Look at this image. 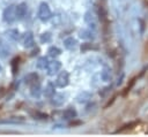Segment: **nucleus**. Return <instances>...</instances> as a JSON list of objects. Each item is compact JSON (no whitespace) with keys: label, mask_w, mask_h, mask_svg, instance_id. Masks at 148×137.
I'll return each mask as SVG.
<instances>
[{"label":"nucleus","mask_w":148,"mask_h":137,"mask_svg":"<svg viewBox=\"0 0 148 137\" xmlns=\"http://www.w3.org/2000/svg\"><path fill=\"white\" fill-rule=\"evenodd\" d=\"M68 83V74L66 71H62L59 76H58V79H57V84L59 86H65L67 85Z\"/></svg>","instance_id":"obj_5"},{"label":"nucleus","mask_w":148,"mask_h":137,"mask_svg":"<svg viewBox=\"0 0 148 137\" xmlns=\"http://www.w3.org/2000/svg\"><path fill=\"white\" fill-rule=\"evenodd\" d=\"M3 21L7 23H13L16 20V14H15V6H9L3 10Z\"/></svg>","instance_id":"obj_1"},{"label":"nucleus","mask_w":148,"mask_h":137,"mask_svg":"<svg viewBox=\"0 0 148 137\" xmlns=\"http://www.w3.org/2000/svg\"><path fill=\"white\" fill-rule=\"evenodd\" d=\"M22 44L24 47H31L34 45V37L30 32H27L22 37Z\"/></svg>","instance_id":"obj_4"},{"label":"nucleus","mask_w":148,"mask_h":137,"mask_svg":"<svg viewBox=\"0 0 148 137\" xmlns=\"http://www.w3.org/2000/svg\"><path fill=\"white\" fill-rule=\"evenodd\" d=\"M0 122H6V123H22L24 122V119H22L21 116H12L7 120H3V121H0Z\"/></svg>","instance_id":"obj_9"},{"label":"nucleus","mask_w":148,"mask_h":137,"mask_svg":"<svg viewBox=\"0 0 148 137\" xmlns=\"http://www.w3.org/2000/svg\"><path fill=\"white\" fill-rule=\"evenodd\" d=\"M15 14L16 18H22L27 14V5L24 2H21L17 6H15Z\"/></svg>","instance_id":"obj_3"},{"label":"nucleus","mask_w":148,"mask_h":137,"mask_svg":"<svg viewBox=\"0 0 148 137\" xmlns=\"http://www.w3.org/2000/svg\"><path fill=\"white\" fill-rule=\"evenodd\" d=\"M18 61H20V59H18V58L13 59V61H12V69H13V74H16V71H17Z\"/></svg>","instance_id":"obj_12"},{"label":"nucleus","mask_w":148,"mask_h":137,"mask_svg":"<svg viewBox=\"0 0 148 137\" xmlns=\"http://www.w3.org/2000/svg\"><path fill=\"white\" fill-rule=\"evenodd\" d=\"M46 62H47V60H46L45 58H40V59L38 60V63H37V66H38L39 68H45V66L47 64Z\"/></svg>","instance_id":"obj_13"},{"label":"nucleus","mask_w":148,"mask_h":137,"mask_svg":"<svg viewBox=\"0 0 148 137\" xmlns=\"http://www.w3.org/2000/svg\"><path fill=\"white\" fill-rule=\"evenodd\" d=\"M37 79H38V75H37L36 73L28 74V75L25 76V78H24L25 83H27V84H29V85H34V84H36Z\"/></svg>","instance_id":"obj_6"},{"label":"nucleus","mask_w":148,"mask_h":137,"mask_svg":"<svg viewBox=\"0 0 148 137\" xmlns=\"http://www.w3.org/2000/svg\"><path fill=\"white\" fill-rule=\"evenodd\" d=\"M49 52H51V55H54V54H59V50L58 48H56V47H52V48H50V51Z\"/></svg>","instance_id":"obj_14"},{"label":"nucleus","mask_w":148,"mask_h":137,"mask_svg":"<svg viewBox=\"0 0 148 137\" xmlns=\"http://www.w3.org/2000/svg\"><path fill=\"white\" fill-rule=\"evenodd\" d=\"M0 70H1V67H0Z\"/></svg>","instance_id":"obj_19"},{"label":"nucleus","mask_w":148,"mask_h":137,"mask_svg":"<svg viewBox=\"0 0 148 137\" xmlns=\"http://www.w3.org/2000/svg\"><path fill=\"white\" fill-rule=\"evenodd\" d=\"M76 124H81V122L77 121V122H72V123H71V125H76Z\"/></svg>","instance_id":"obj_18"},{"label":"nucleus","mask_w":148,"mask_h":137,"mask_svg":"<svg viewBox=\"0 0 148 137\" xmlns=\"http://www.w3.org/2000/svg\"><path fill=\"white\" fill-rule=\"evenodd\" d=\"M51 16V10L49 8V6L46 3H40L39 8H38V17L42 20V21H45L47 20L49 17Z\"/></svg>","instance_id":"obj_2"},{"label":"nucleus","mask_w":148,"mask_h":137,"mask_svg":"<svg viewBox=\"0 0 148 137\" xmlns=\"http://www.w3.org/2000/svg\"><path fill=\"white\" fill-rule=\"evenodd\" d=\"M6 35H7V37H8L9 39H12V40H17L20 32H18L16 29H9L8 31H6Z\"/></svg>","instance_id":"obj_8"},{"label":"nucleus","mask_w":148,"mask_h":137,"mask_svg":"<svg viewBox=\"0 0 148 137\" xmlns=\"http://www.w3.org/2000/svg\"><path fill=\"white\" fill-rule=\"evenodd\" d=\"M5 93H6V90L5 89H0V98H2L5 96Z\"/></svg>","instance_id":"obj_16"},{"label":"nucleus","mask_w":148,"mask_h":137,"mask_svg":"<svg viewBox=\"0 0 148 137\" xmlns=\"http://www.w3.org/2000/svg\"><path fill=\"white\" fill-rule=\"evenodd\" d=\"M64 116H65L66 119H73V117L76 116V112H75V109H73L72 107H69V108H67V109L64 112Z\"/></svg>","instance_id":"obj_10"},{"label":"nucleus","mask_w":148,"mask_h":137,"mask_svg":"<svg viewBox=\"0 0 148 137\" xmlns=\"http://www.w3.org/2000/svg\"><path fill=\"white\" fill-rule=\"evenodd\" d=\"M8 54H9V50H8L7 45L3 44L2 41H0V55L5 58V56H7Z\"/></svg>","instance_id":"obj_11"},{"label":"nucleus","mask_w":148,"mask_h":137,"mask_svg":"<svg viewBox=\"0 0 148 137\" xmlns=\"http://www.w3.org/2000/svg\"><path fill=\"white\" fill-rule=\"evenodd\" d=\"M145 53H146V55H148V43H147V45L145 47Z\"/></svg>","instance_id":"obj_17"},{"label":"nucleus","mask_w":148,"mask_h":137,"mask_svg":"<svg viewBox=\"0 0 148 137\" xmlns=\"http://www.w3.org/2000/svg\"><path fill=\"white\" fill-rule=\"evenodd\" d=\"M51 90H52V86H51V85H49V87H47V91L45 92V94H46V96H50V94H51V92H52Z\"/></svg>","instance_id":"obj_15"},{"label":"nucleus","mask_w":148,"mask_h":137,"mask_svg":"<svg viewBox=\"0 0 148 137\" xmlns=\"http://www.w3.org/2000/svg\"><path fill=\"white\" fill-rule=\"evenodd\" d=\"M59 68H60V63H59L58 61H53V62L49 63V66H47V69H49V73H50V74L57 73V71L59 70Z\"/></svg>","instance_id":"obj_7"}]
</instances>
